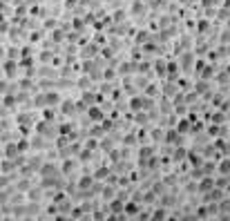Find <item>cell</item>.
Here are the masks:
<instances>
[{
	"instance_id": "cell-1",
	"label": "cell",
	"mask_w": 230,
	"mask_h": 221,
	"mask_svg": "<svg viewBox=\"0 0 230 221\" xmlns=\"http://www.w3.org/2000/svg\"><path fill=\"white\" fill-rule=\"evenodd\" d=\"M89 116H92V119H101V112L98 110H89Z\"/></svg>"
},
{
	"instance_id": "cell-2",
	"label": "cell",
	"mask_w": 230,
	"mask_h": 221,
	"mask_svg": "<svg viewBox=\"0 0 230 221\" xmlns=\"http://www.w3.org/2000/svg\"><path fill=\"white\" fill-rule=\"evenodd\" d=\"M63 112H67V114H72V112H74V107H72V103H65V107H63Z\"/></svg>"
},
{
	"instance_id": "cell-3",
	"label": "cell",
	"mask_w": 230,
	"mask_h": 221,
	"mask_svg": "<svg viewBox=\"0 0 230 221\" xmlns=\"http://www.w3.org/2000/svg\"><path fill=\"white\" fill-rule=\"evenodd\" d=\"M132 107H134V110H139V107H143V105H141V101L136 98V101H132Z\"/></svg>"
}]
</instances>
